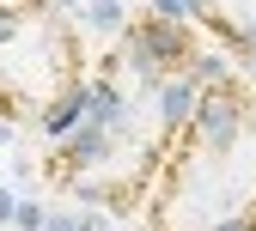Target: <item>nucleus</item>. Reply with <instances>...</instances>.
<instances>
[{"instance_id":"1","label":"nucleus","mask_w":256,"mask_h":231,"mask_svg":"<svg viewBox=\"0 0 256 231\" xmlns=\"http://www.w3.org/2000/svg\"><path fill=\"white\" fill-rule=\"evenodd\" d=\"M220 73H232V61L196 24L158 6L128 12V24L92 55L74 110L43 152V183L61 201L104 207L116 219L146 213L183 122Z\"/></svg>"},{"instance_id":"2","label":"nucleus","mask_w":256,"mask_h":231,"mask_svg":"<svg viewBox=\"0 0 256 231\" xmlns=\"http://www.w3.org/2000/svg\"><path fill=\"white\" fill-rule=\"evenodd\" d=\"M146 231H256V85L220 73L146 195Z\"/></svg>"},{"instance_id":"3","label":"nucleus","mask_w":256,"mask_h":231,"mask_svg":"<svg viewBox=\"0 0 256 231\" xmlns=\"http://www.w3.org/2000/svg\"><path fill=\"white\" fill-rule=\"evenodd\" d=\"M92 73L86 30L61 0L0 6V122L55 140Z\"/></svg>"},{"instance_id":"4","label":"nucleus","mask_w":256,"mask_h":231,"mask_svg":"<svg viewBox=\"0 0 256 231\" xmlns=\"http://www.w3.org/2000/svg\"><path fill=\"white\" fill-rule=\"evenodd\" d=\"M158 12L196 24L202 37L256 85V0H152Z\"/></svg>"},{"instance_id":"5","label":"nucleus","mask_w":256,"mask_h":231,"mask_svg":"<svg viewBox=\"0 0 256 231\" xmlns=\"http://www.w3.org/2000/svg\"><path fill=\"white\" fill-rule=\"evenodd\" d=\"M0 219H12V195H0Z\"/></svg>"},{"instance_id":"6","label":"nucleus","mask_w":256,"mask_h":231,"mask_svg":"<svg viewBox=\"0 0 256 231\" xmlns=\"http://www.w3.org/2000/svg\"><path fill=\"white\" fill-rule=\"evenodd\" d=\"M0 6H12V0H0Z\"/></svg>"}]
</instances>
